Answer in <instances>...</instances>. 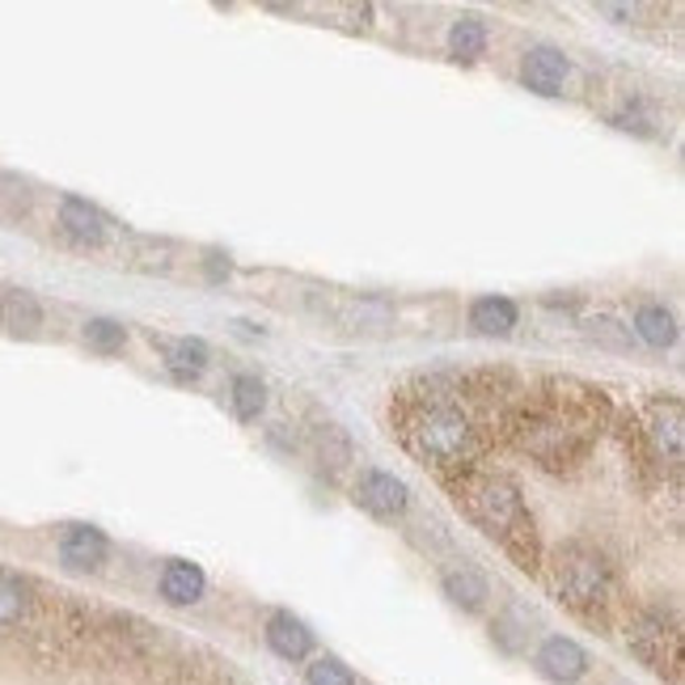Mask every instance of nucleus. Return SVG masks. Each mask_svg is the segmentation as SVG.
<instances>
[{"label":"nucleus","instance_id":"obj_1","mask_svg":"<svg viewBox=\"0 0 685 685\" xmlns=\"http://www.w3.org/2000/svg\"><path fill=\"white\" fill-rule=\"evenodd\" d=\"M390 424L398 432L406 453L453 478L482 466V453L491 449V432L478 424L466 394V377H419L402 385L390 406Z\"/></svg>","mask_w":685,"mask_h":685},{"label":"nucleus","instance_id":"obj_2","mask_svg":"<svg viewBox=\"0 0 685 685\" xmlns=\"http://www.w3.org/2000/svg\"><path fill=\"white\" fill-rule=\"evenodd\" d=\"M610 424V398L575 377H550L525 390L508 432L542 470H575L592 453L596 436Z\"/></svg>","mask_w":685,"mask_h":685},{"label":"nucleus","instance_id":"obj_3","mask_svg":"<svg viewBox=\"0 0 685 685\" xmlns=\"http://www.w3.org/2000/svg\"><path fill=\"white\" fill-rule=\"evenodd\" d=\"M445 482H449V491H453V504H457L487 538H496L499 550H504L517 568H525V571L542 568L538 525H533V512L525 508L520 487L512 478L478 466V470L453 474Z\"/></svg>","mask_w":685,"mask_h":685},{"label":"nucleus","instance_id":"obj_4","mask_svg":"<svg viewBox=\"0 0 685 685\" xmlns=\"http://www.w3.org/2000/svg\"><path fill=\"white\" fill-rule=\"evenodd\" d=\"M550 592L584 622H605L617 605V575L610 559L589 542H563L546 563Z\"/></svg>","mask_w":685,"mask_h":685},{"label":"nucleus","instance_id":"obj_5","mask_svg":"<svg viewBox=\"0 0 685 685\" xmlns=\"http://www.w3.org/2000/svg\"><path fill=\"white\" fill-rule=\"evenodd\" d=\"M626 647L652 673H661L668 682H682V631L673 617H664L661 610H639L626 622Z\"/></svg>","mask_w":685,"mask_h":685},{"label":"nucleus","instance_id":"obj_6","mask_svg":"<svg viewBox=\"0 0 685 685\" xmlns=\"http://www.w3.org/2000/svg\"><path fill=\"white\" fill-rule=\"evenodd\" d=\"M643 436L647 445L656 453L661 470L668 466L673 474H682V445H685V432H682V398H652L647 402V419H643Z\"/></svg>","mask_w":685,"mask_h":685},{"label":"nucleus","instance_id":"obj_7","mask_svg":"<svg viewBox=\"0 0 685 685\" xmlns=\"http://www.w3.org/2000/svg\"><path fill=\"white\" fill-rule=\"evenodd\" d=\"M355 504H360L364 512H373V517L394 520L406 512L411 491H406V482L394 478L390 470H364L360 474V482H355Z\"/></svg>","mask_w":685,"mask_h":685},{"label":"nucleus","instance_id":"obj_8","mask_svg":"<svg viewBox=\"0 0 685 685\" xmlns=\"http://www.w3.org/2000/svg\"><path fill=\"white\" fill-rule=\"evenodd\" d=\"M106 554H111V542H106V533L94 529V525H72V529H64V538H60V559L72 571H97L106 563Z\"/></svg>","mask_w":685,"mask_h":685},{"label":"nucleus","instance_id":"obj_9","mask_svg":"<svg viewBox=\"0 0 685 685\" xmlns=\"http://www.w3.org/2000/svg\"><path fill=\"white\" fill-rule=\"evenodd\" d=\"M520 76H525L529 90L554 97L563 90V81H568V55L559 48H533L525 55V64H520Z\"/></svg>","mask_w":685,"mask_h":685},{"label":"nucleus","instance_id":"obj_10","mask_svg":"<svg viewBox=\"0 0 685 685\" xmlns=\"http://www.w3.org/2000/svg\"><path fill=\"white\" fill-rule=\"evenodd\" d=\"M538 664H542L546 677H554V682H580L584 673H589V652L575 643V639H546L542 652H538Z\"/></svg>","mask_w":685,"mask_h":685},{"label":"nucleus","instance_id":"obj_11","mask_svg":"<svg viewBox=\"0 0 685 685\" xmlns=\"http://www.w3.org/2000/svg\"><path fill=\"white\" fill-rule=\"evenodd\" d=\"M60 229L76 241V246H102L106 241V216L97 212L94 204H85V199H64L60 204Z\"/></svg>","mask_w":685,"mask_h":685},{"label":"nucleus","instance_id":"obj_12","mask_svg":"<svg viewBox=\"0 0 685 685\" xmlns=\"http://www.w3.org/2000/svg\"><path fill=\"white\" fill-rule=\"evenodd\" d=\"M267 647L280 661H305L313 652V635L305 631V622H297L292 614H276L267 622Z\"/></svg>","mask_w":685,"mask_h":685},{"label":"nucleus","instance_id":"obj_13","mask_svg":"<svg viewBox=\"0 0 685 685\" xmlns=\"http://www.w3.org/2000/svg\"><path fill=\"white\" fill-rule=\"evenodd\" d=\"M204 589H208L204 571L187 563V559H169L166 571H162V596L169 605H195L204 596Z\"/></svg>","mask_w":685,"mask_h":685},{"label":"nucleus","instance_id":"obj_14","mask_svg":"<svg viewBox=\"0 0 685 685\" xmlns=\"http://www.w3.org/2000/svg\"><path fill=\"white\" fill-rule=\"evenodd\" d=\"M0 326L13 334L39 331V326H43V305H39V297L25 292V288H9V292L0 297Z\"/></svg>","mask_w":685,"mask_h":685},{"label":"nucleus","instance_id":"obj_15","mask_svg":"<svg viewBox=\"0 0 685 685\" xmlns=\"http://www.w3.org/2000/svg\"><path fill=\"white\" fill-rule=\"evenodd\" d=\"M157 347H162V355H166V364L174 369V377H199L204 369H208V360H212V352H208V343H199V339H153Z\"/></svg>","mask_w":685,"mask_h":685},{"label":"nucleus","instance_id":"obj_16","mask_svg":"<svg viewBox=\"0 0 685 685\" xmlns=\"http://www.w3.org/2000/svg\"><path fill=\"white\" fill-rule=\"evenodd\" d=\"M309 445H313V453H318V461H322V466H331V470H343V466L355 457L347 432H343L339 424H331V419H326V424L309 427Z\"/></svg>","mask_w":685,"mask_h":685},{"label":"nucleus","instance_id":"obj_17","mask_svg":"<svg viewBox=\"0 0 685 685\" xmlns=\"http://www.w3.org/2000/svg\"><path fill=\"white\" fill-rule=\"evenodd\" d=\"M470 326L478 334H508L517 326V305L508 297H478L470 305Z\"/></svg>","mask_w":685,"mask_h":685},{"label":"nucleus","instance_id":"obj_18","mask_svg":"<svg viewBox=\"0 0 685 685\" xmlns=\"http://www.w3.org/2000/svg\"><path fill=\"white\" fill-rule=\"evenodd\" d=\"M440 584H445V592H449V601L466 605V610H482V605H487V596H491L487 580H482L474 568L445 571V580H440Z\"/></svg>","mask_w":685,"mask_h":685},{"label":"nucleus","instance_id":"obj_19","mask_svg":"<svg viewBox=\"0 0 685 685\" xmlns=\"http://www.w3.org/2000/svg\"><path fill=\"white\" fill-rule=\"evenodd\" d=\"M635 331L647 347H673V339H677V322H673V313H668L664 305H639Z\"/></svg>","mask_w":685,"mask_h":685},{"label":"nucleus","instance_id":"obj_20","mask_svg":"<svg viewBox=\"0 0 685 685\" xmlns=\"http://www.w3.org/2000/svg\"><path fill=\"white\" fill-rule=\"evenodd\" d=\"M25 614H30V589H25V580L0 571V626H18Z\"/></svg>","mask_w":685,"mask_h":685},{"label":"nucleus","instance_id":"obj_21","mask_svg":"<svg viewBox=\"0 0 685 685\" xmlns=\"http://www.w3.org/2000/svg\"><path fill=\"white\" fill-rule=\"evenodd\" d=\"M449 48L457 60H478L487 51V25L478 18H457L449 30Z\"/></svg>","mask_w":685,"mask_h":685},{"label":"nucleus","instance_id":"obj_22","mask_svg":"<svg viewBox=\"0 0 685 685\" xmlns=\"http://www.w3.org/2000/svg\"><path fill=\"white\" fill-rule=\"evenodd\" d=\"M343 322L352 331H385V326H394V309L385 301H352V305H343Z\"/></svg>","mask_w":685,"mask_h":685},{"label":"nucleus","instance_id":"obj_23","mask_svg":"<svg viewBox=\"0 0 685 685\" xmlns=\"http://www.w3.org/2000/svg\"><path fill=\"white\" fill-rule=\"evenodd\" d=\"M233 415L237 419H259V411H262V402H267V390H262V381L259 377H237L233 381Z\"/></svg>","mask_w":685,"mask_h":685},{"label":"nucleus","instance_id":"obj_24","mask_svg":"<svg viewBox=\"0 0 685 685\" xmlns=\"http://www.w3.org/2000/svg\"><path fill=\"white\" fill-rule=\"evenodd\" d=\"M85 343H90L94 352H118V347L127 343V331L118 326L115 318H90V322H85Z\"/></svg>","mask_w":685,"mask_h":685},{"label":"nucleus","instance_id":"obj_25","mask_svg":"<svg viewBox=\"0 0 685 685\" xmlns=\"http://www.w3.org/2000/svg\"><path fill=\"white\" fill-rule=\"evenodd\" d=\"M309 685H355V677L347 673V664H339L334 656H322V661L309 664Z\"/></svg>","mask_w":685,"mask_h":685},{"label":"nucleus","instance_id":"obj_26","mask_svg":"<svg viewBox=\"0 0 685 685\" xmlns=\"http://www.w3.org/2000/svg\"><path fill=\"white\" fill-rule=\"evenodd\" d=\"M589 334L596 339V343H605V347H631V331L617 326L614 318H592Z\"/></svg>","mask_w":685,"mask_h":685}]
</instances>
